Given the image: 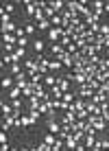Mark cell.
<instances>
[{
	"label": "cell",
	"mask_w": 109,
	"mask_h": 151,
	"mask_svg": "<svg viewBox=\"0 0 109 151\" xmlns=\"http://www.w3.org/2000/svg\"><path fill=\"white\" fill-rule=\"evenodd\" d=\"M28 116H31V121H33V125H35V123H37L39 118H41V114H39V110H31V112H28Z\"/></svg>",
	"instance_id": "obj_22"
},
{
	"label": "cell",
	"mask_w": 109,
	"mask_h": 151,
	"mask_svg": "<svg viewBox=\"0 0 109 151\" xmlns=\"http://www.w3.org/2000/svg\"><path fill=\"white\" fill-rule=\"evenodd\" d=\"M33 121H31V116H20V127H31Z\"/></svg>",
	"instance_id": "obj_21"
},
{
	"label": "cell",
	"mask_w": 109,
	"mask_h": 151,
	"mask_svg": "<svg viewBox=\"0 0 109 151\" xmlns=\"http://www.w3.org/2000/svg\"><path fill=\"white\" fill-rule=\"evenodd\" d=\"M26 42H28V40H26V35H24V37L18 40V46H20V48H24V46H26Z\"/></svg>",
	"instance_id": "obj_38"
},
{
	"label": "cell",
	"mask_w": 109,
	"mask_h": 151,
	"mask_svg": "<svg viewBox=\"0 0 109 151\" xmlns=\"http://www.w3.org/2000/svg\"><path fill=\"white\" fill-rule=\"evenodd\" d=\"M50 112H53V110H50L48 101H46V103H41V105H39V114H41V116H48Z\"/></svg>",
	"instance_id": "obj_17"
},
{
	"label": "cell",
	"mask_w": 109,
	"mask_h": 151,
	"mask_svg": "<svg viewBox=\"0 0 109 151\" xmlns=\"http://www.w3.org/2000/svg\"><path fill=\"white\" fill-rule=\"evenodd\" d=\"M28 86V75L26 72H20V75H15V88H20V90H24V88Z\"/></svg>",
	"instance_id": "obj_3"
},
{
	"label": "cell",
	"mask_w": 109,
	"mask_h": 151,
	"mask_svg": "<svg viewBox=\"0 0 109 151\" xmlns=\"http://www.w3.org/2000/svg\"><path fill=\"white\" fill-rule=\"evenodd\" d=\"M20 64H11V75H20Z\"/></svg>",
	"instance_id": "obj_36"
},
{
	"label": "cell",
	"mask_w": 109,
	"mask_h": 151,
	"mask_svg": "<svg viewBox=\"0 0 109 151\" xmlns=\"http://www.w3.org/2000/svg\"><path fill=\"white\" fill-rule=\"evenodd\" d=\"M55 140H57V136H55V134H46V138H44V142H46V145H48V147H53V145H55Z\"/></svg>",
	"instance_id": "obj_26"
},
{
	"label": "cell",
	"mask_w": 109,
	"mask_h": 151,
	"mask_svg": "<svg viewBox=\"0 0 109 151\" xmlns=\"http://www.w3.org/2000/svg\"><path fill=\"white\" fill-rule=\"evenodd\" d=\"M0 118H2V107H0Z\"/></svg>",
	"instance_id": "obj_44"
},
{
	"label": "cell",
	"mask_w": 109,
	"mask_h": 151,
	"mask_svg": "<svg viewBox=\"0 0 109 151\" xmlns=\"http://www.w3.org/2000/svg\"><path fill=\"white\" fill-rule=\"evenodd\" d=\"M85 123L90 125V127H94L96 132H103V129L107 127V123L103 121V116H87V118H85Z\"/></svg>",
	"instance_id": "obj_1"
},
{
	"label": "cell",
	"mask_w": 109,
	"mask_h": 151,
	"mask_svg": "<svg viewBox=\"0 0 109 151\" xmlns=\"http://www.w3.org/2000/svg\"><path fill=\"white\" fill-rule=\"evenodd\" d=\"M107 136H109V125H107Z\"/></svg>",
	"instance_id": "obj_45"
},
{
	"label": "cell",
	"mask_w": 109,
	"mask_h": 151,
	"mask_svg": "<svg viewBox=\"0 0 109 151\" xmlns=\"http://www.w3.org/2000/svg\"><path fill=\"white\" fill-rule=\"evenodd\" d=\"M105 57H107V59H109V48H105Z\"/></svg>",
	"instance_id": "obj_43"
},
{
	"label": "cell",
	"mask_w": 109,
	"mask_h": 151,
	"mask_svg": "<svg viewBox=\"0 0 109 151\" xmlns=\"http://www.w3.org/2000/svg\"><path fill=\"white\" fill-rule=\"evenodd\" d=\"M13 83H15V79H11V77H4L0 86H2V88H13Z\"/></svg>",
	"instance_id": "obj_27"
},
{
	"label": "cell",
	"mask_w": 109,
	"mask_h": 151,
	"mask_svg": "<svg viewBox=\"0 0 109 151\" xmlns=\"http://www.w3.org/2000/svg\"><path fill=\"white\" fill-rule=\"evenodd\" d=\"M57 81H59L57 86H59V90L63 92V94H66V92H70V81L66 79V77H57Z\"/></svg>",
	"instance_id": "obj_10"
},
{
	"label": "cell",
	"mask_w": 109,
	"mask_h": 151,
	"mask_svg": "<svg viewBox=\"0 0 109 151\" xmlns=\"http://www.w3.org/2000/svg\"><path fill=\"white\" fill-rule=\"evenodd\" d=\"M13 125H15V116H7V118L0 121V129H2V132H9Z\"/></svg>",
	"instance_id": "obj_4"
},
{
	"label": "cell",
	"mask_w": 109,
	"mask_h": 151,
	"mask_svg": "<svg viewBox=\"0 0 109 151\" xmlns=\"http://www.w3.org/2000/svg\"><path fill=\"white\" fill-rule=\"evenodd\" d=\"M63 149H66V145H63V140H59V138H57L55 145L50 147V151H63Z\"/></svg>",
	"instance_id": "obj_18"
},
{
	"label": "cell",
	"mask_w": 109,
	"mask_h": 151,
	"mask_svg": "<svg viewBox=\"0 0 109 151\" xmlns=\"http://www.w3.org/2000/svg\"><path fill=\"white\" fill-rule=\"evenodd\" d=\"M90 101L96 103V105H103V103H107V94L105 92H94V96H92Z\"/></svg>",
	"instance_id": "obj_9"
},
{
	"label": "cell",
	"mask_w": 109,
	"mask_h": 151,
	"mask_svg": "<svg viewBox=\"0 0 109 151\" xmlns=\"http://www.w3.org/2000/svg\"><path fill=\"white\" fill-rule=\"evenodd\" d=\"M48 105H50V110H61V101H59V99H53V96H50Z\"/></svg>",
	"instance_id": "obj_19"
},
{
	"label": "cell",
	"mask_w": 109,
	"mask_h": 151,
	"mask_svg": "<svg viewBox=\"0 0 109 151\" xmlns=\"http://www.w3.org/2000/svg\"><path fill=\"white\" fill-rule=\"evenodd\" d=\"M79 96H81V99H85V101H90V99L94 96V90H92L90 86H81V90H79Z\"/></svg>",
	"instance_id": "obj_6"
},
{
	"label": "cell",
	"mask_w": 109,
	"mask_h": 151,
	"mask_svg": "<svg viewBox=\"0 0 109 151\" xmlns=\"http://www.w3.org/2000/svg\"><path fill=\"white\" fill-rule=\"evenodd\" d=\"M0 83H2V79H0Z\"/></svg>",
	"instance_id": "obj_48"
},
{
	"label": "cell",
	"mask_w": 109,
	"mask_h": 151,
	"mask_svg": "<svg viewBox=\"0 0 109 151\" xmlns=\"http://www.w3.org/2000/svg\"><path fill=\"white\" fill-rule=\"evenodd\" d=\"M105 11L109 13V2H105Z\"/></svg>",
	"instance_id": "obj_42"
},
{
	"label": "cell",
	"mask_w": 109,
	"mask_h": 151,
	"mask_svg": "<svg viewBox=\"0 0 109 151\" xmlns=\"http://www.w3.org/2000/svg\"><path fill=\"white\" fill-rule=\"evenodd\" d=\"M33 48L37 50V53H41V50H44V42H41V40H35V42H33Z\"/></svg>",
	"instance_id": "obj_31"
},
{
	"label": "cell",
	"mask_w": 109,
	"mask_h": 151,
	"mask_svg": "<svg viewBox=\"0 0 109 151\" xmlns=\"http://www.w3.org/2000/svg\"><path fill=\"white\" fill-rule=\"evenodd\" d=\"M66 151H76V149H66Z\"/></svg>",
	"instance_id": "obj_46"
},
{
	"label": "cell",
	"mask_w": 109,
	"mask_h": 151,
	"mask_svg": "<svg viewBox=\"0 0 109 151\" xmlns=\"http://www.w3.org/2000/svg\"><path fill=\"white\" fill-rule=\"evenodd\" d=\"M74 99H76V94H72V92H66V94L61 96V101H63V103H72Z\"/></svg>",
	"instance_id": "obj_29"
},
{
	"label": "cell",
	"mask_w": 109,
	"mask_h": 151,
	"mask_svg": "<svg viewBox=\"0 0 109 151\" xmlns=\"http://www.w3.org/2000/svg\"><path fill=\"white\" fill-rule=\"evenodd\" d=\"M24 55H26V50H24V48H20V46H15V50L11 53V59H13V64H20V59H22Z\"/></svg>",
	"instance_id": "obj_7"
},
{
	"label": "cell",
	"mask_w": 109,
	"mask_h": 151,
	"mask_svg": "<svg viewBox=\"0 0 109 151\" xmlns=\"http://www.w3.org/2000/svg\"><path fill=\"white\" fill-rule=\"evenodd\" d=\"M105 48H109V37H105Z\"/></svg>",
	"instance_id": "obj_41"
},
{
	"label": "cell",
	"mask_w": 109,
	"mask_h": 151,
	"mask_svg": "<svg viewBox=\"0 0 109 151\" xmlns=\"http://www.w3.org/2000/svg\"><path fill=\"white\" fill-rule=\"evenodd\" d=\"M31 151H50V147H48L46 142H39V145H35V147L31 149Z\"/></svg>",
	"instance_id": "obj_30"
},
{
	"label": "cell",
	"mask_w": 109,
	"mask_h": 151,
	"mask_svg": "<svg viewBox=\"0 0 109 151\" xmlns=\"http://www.w3.org/2000/svg\"><path fill=\"white\" fill-rule=\"evenodd\" d=\"M61 35H63V29H61V27H53V29L48 31V37H50V42H53V44H59Z\"/></svg>",
	"instance_id": "obj_2"
},
{
	"label": "cell",
	"mask_w": 109,
	"mask_h": 151,
	"mask_svg": "<svg viewBox=\"0 0 109 151\" xmlns=\"http://www.w3.org/2000/svg\"><path fill=\"white\" fill-rule=\"evenodd\" d=\"M0 61H2V66H7V64H13V59H11V53H4Z\"/></svg>",
	"instance_id": "obj_32"
},
{
	"label": "cell",
	"mask_w": 109,
	"mask_h": 151,
	"mask_svg": "<svg viewBox=\"0 0 109 151\" xmlns=\"http://www.w3.org/2000/svg\"><path fill=\"white\" fill-rule=\"evenodd\" d=\"M22 94L26 96V99H31V96H33V88H31V86H26V88L22 90Z\"/></svg>",
	"instance_id": "obj_35"
},
{
	"label": "cell",
	"mask_w": 109,
	"mask_h": 151,
	"mask_svg": "<svg viewBox=\"0 0 109 151\" xmlns=\"http://www.w3.org/2000/svg\"><path fill=\"white\" fill-rule=\"evenodd\" d=\"M57 83H59V81H57V77L53 75V72H50V75H46V77H44V81H41V86H44V88H55Z\"/></svg>",
	"instance_id": "obj_5"
},
{
	"label": "cell",
	"mask_w": 109,
	"mask_h": 151,
	"mask_svg": "<svg viewBox=\"0 0 109 151\" xmlns=\"http://www.w3.org/2000/svg\"><path fill=\"white\" fill-rule=\"evenodd\" d=\"M48 132H50V134H55V136H59V132H61V125L57 123V121H48Z\"/></svg>",
	"instance_id": "obj_12"
},
{
	"label": "cell",
	"mask_w": 109,
	"mask_h": 151,
	"mask_svg": "<svg viewBox=\"0 0 109 151\" xmlns=\"http://www.w3.org/2000/svg\"><path fill=\"white\" fill-rule=\"evenodd\" d=\"M63 145H66V149H76V145H79V142H76V140L72 138V134H70V136L63 140Z\"/></svg>",
	"instance_id": "obj_15"
},
{
	"label": "cell",
	"mask_w": 109,
	"mask_h": 151,
	"mask_svg": "<svg viewBox=\"0 0 109 151\" xmlns=\"http://www.w3.org/2000/svg\"><path fill=\"white\" fill-rule=\"evenodd\" d=\"M20 92H22V90H20V88H11V90H9V99H11V101H13V99H20Z\"/></svg>",
	"instance_id": "obj_23"
},
{
	"label": "cell",
	"mask_w": 109,
	"mask_h": 151,
	"mask_svg": "<svg viewBox=\"0 0 109 151\" xmlns=\"http://www.w3.org/2000/svg\"><path fill=\"white\" fill-rule=\"evenodd\" d=\"M48 7L53 9L55 13H61V11H66V2H61V0H53V2H48Z\"/></svg>",
	"instance_id": "obj_8"
},
{
	"label": "cell",
	"mask_w": 109,
	"mask_h": 151,
	"mask_svg": "<svg viewBox=\"0 0 109 151\" xmlns=\"http://www.w3.org/2000/svg\"><path fill=\"white\" fill-rule=\"evenodd\" d=\"M50 48H53V55H55V57H59L61 53H66V48H61L59 44H53V46H50Z\"/></svg>",
	"instance_id": "obj_28"
},
{
	"label": "cell",
	"mask_w": 109,
	"mask_h": 151,
	"mask_svg": "<svg viewBox=\"0 0 109 151\" xmlns=\"http://www.w3.org/2000/svg\"><path fill=\"white\" fill-rule=\"evenodd\" d=\"M35 29H37V31H50L53 27H50V20H41V22L35 24Z\"/></svg>",
	"instance_id": "obj_14"
},
{
	"label": "cell",
	"mask_w": 109,
	"mask_h": 151,
	"mask_svg": "<svg viewBox=\"0 0 109 151\" xmlns=\"http://www.w3.org/2000/svg\"><path fill=\"white\" fill-rule=\"evenodd\" d=\"M50 94H53V99H59V101H61V96H63V92L59 90V86H55V88H50Z\"/></svg>",
	"instance_id": "obj_20"
},
{
	"label": "cell",
	"mask_w": 109,
	"mask_h": 151,
	"mask_svg": "<svg viewBox=\"0 0 109 151\" xmlns=\"http://www.w3.org/2000/svg\"><path fill=\"white\" fill-rule=\"evenodd\" d=\"M103 151H109V138L103 140Z\"/></svg>",
	"instance_id": "obj_40"
},
{
	"label": "cell",
	"mask_w": 109,
	"mask_h": 151,
	"mask_svg": "<svg viewBox=\"0 0 109 151\" xmlns=\"http://www.w3.org/2000/svg\"><path fill=\"white\" fill-rule=\"evenodd\" d=\"M61 66H63V64H61L59 59H53V61H48V70L53 72V75H55L57 70H61Z\"/></svg>",
	"instance_id": "obj_13"
},
{
	"label": "cell",
	"mask_w": 109,
	"mask_h": 151,
	"mask_svg": "<svg viewBox=\"0 0 109 151\" xmlns=\"http://www.w3.org/2000/svg\"><path fill=\"white\" fill-rule=\"evenodd\" d=\"M50 27H61V15L55 13L53 18H50Z\"/></svg>",
	"instance_id": "obj_25"
},
{
	"label": "cell",
	"mask_w": 109,
	"mask_h": 151,
	"mask_svg": "<svg viewBox=\"0 0 109 151\" xmlns=\"http://www.w3.org/2000/svg\"><path fill=\"white\" fill-rule=\"evenodd\" d=\"M11 107H13V110H22V101H20V99H13V101H11Z\"/></svg>",
	"instance_id": "obj_34"
},
{
	"label": "cell",
	"mask_w": 109,
	"mask_h": 151,
	"mask_svg": "<svg viewBox=\"0 0 109 151\" xmlns=\"http://www.w3.org/2000/svg\"><path fill=\"white\" fill-rule=\"evenodd\" d=\"M35 13H37L35 4L33 2H26V18H35Z\"/></svg>",
	"instance_id": "obj_16"
},
{
	"label": "cell",
	"mask_w": 109,
	"mask_h": 151,
	"mask_svg": "<svg viewBox=\"0 0 109 151\" xmlns=\"http://www.w3.org/2000/svg\"><path fill=\"white\" fill-rule=\"evenodd\" d=\"M37 72L41 77H46V75H50V70H48V59H41L39 64H37Z\"/></svg>",
	"instance_id": "obj_11"
},
{
	"label": "cell",
	"mask_w": 109,
	"mask_h": 151,
	"mask_svg": "<svg viewBox=\"0 0 109 151\" xmlns=\"http://www.w3.org/2000/svg\"><path fill=\"white\" fill-rule=\"evenodd\" d=\"M35 31H37V29H35V24H26V27H24V33H26V35H33Z\"/></svg>",
	"instance_id": "obj_33"
},
{
	"label": "cell",
	"mask_w": 109,
	"mask_h": 151,
	"mask_svg": "<svg viewBox=\"0 0 109 151\" xmlns=\"http://www.w3.org/2000/svg\"><path fill=\"white\" fill-rule=\"evenodd\" d=\"M39 105H41V101L33 94V96H31V110H39Z\"/></svg>",
	"instance_id": "obj_24"
},
{
	"label": "cell",
	"mask_w": 109,
	"mask_h": 151,
	"mask_svg": "<svg viewBox=\"0 0 109 151\" xmlns=\"http://www.w3.org/2000/svg\"><path fill=\"white\" fill-rule=\"evenodd\" d=\"M0 142H2V145H7V134H4L2 129H0Z\"/></svg>",
	"instance_id": "obj_39"
},
{
	"label": "cell",
	"mask_w": 109,
	"mask_h": 151,
	"mask_svg": "<svg viewBox=\"0 0 109 151\" xmlns=\"http://www.w3.org/2000/svg\"><path fill=\"white\" fill-rule=\"evenodd\" d=\"M90 151H92V149H90Z\"/></svg>",
	"instance_id": "obj_49"
},
{
	"label": "cell",
	"mask_w": 109,
	"mask_h": 151,
	"mask_svg": "<svg viewBox=\"0 0 109 151\" xmlns=\"http://www.w3.org/2000/svg\"><path fill=\"white\" fill-rule=\"evenodd\" d=\"M0 27H2V22H0Z\"/></svg>",
	"instance_id": "obj_47"
},
{
	"label": "cell",
	"mask_w": 109,
	"mask_h": 151,
	"mask_svg": "<svg viewBox=\"0 0 109 151\" xmlns=\"http://www.w3.org/2000/svg\"><path fill=\"white\" fill-rule=\"evenodd\" d=\"M2 9H4V13H9V15H11V11H13V4H11V2H7Z\"/></svg>",
	"instance_id": "obj_37"
}]
</instances>
